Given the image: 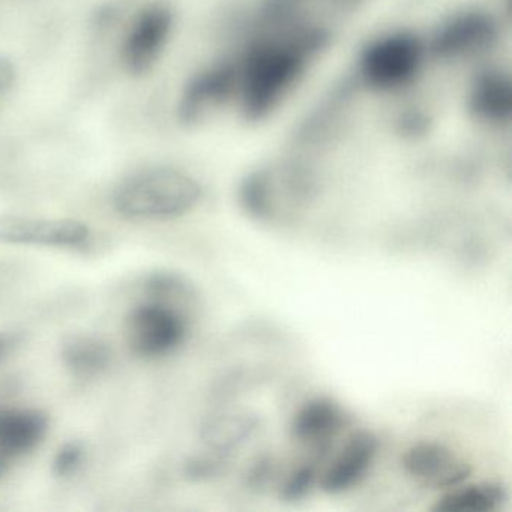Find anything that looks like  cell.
Here are the masks:
<instances>
[{
  "mask_svg": "<svg viewBox=\"0 0 512 512\" xmlns=\"http://www.w3.org/2000/svg\"><path fill=\"white\" fill-rule=\"evenodd\" d=\"M19 343V335L11 334V332H0V362H4Z\"/></svg>",
  "mask_w": 512,
  "mask_h": 512,
  "instance_id": "7402d4cb",
  "label": "cell"
},
{
  "mask_svg": "<svg viewBox=\"0 0 512 512\" xmlns=\"http://www.w3.org/2000/svg\"><path fill=\"white\" fill-rule=\"evenodd\" d=\"M511 85L500 74H487L476 83L472 94V109L487 121H505L511 115Z\"/></svg>",
  "mask_w": 512,
  "mask_h": 512,
  "instance_id": "2e32d148",
  "label": "cell"
},
{
  "mask_svg": "<svg viewBox=\"0 0 512 512\" xmlns=\"http://www.w3.org/2000/svg\"><path fill=\"white\" fill-rule=\"evenodd\" d=\"M62 361L77 377H94L110 364V349L100 338L74 335L62 346Z\"/></svg>",
  "mask_w": 512,
  "mask_h": 512,
  "instance_id": "5bb4252c",
  "label": "cell"
},
{
  "mask_svg": "<svg viewBox=\"0 0 512 512\" xmlns=\"http://www.w3.org/2000/svg\"><path fill=\"white\" fill-rule=\"evenodd\" d=\"M91 239V229L76 220H49L22 215L0 217V244L85 250L91 244Z\"/></svg>",
  "mask_w": 512,
  "mask_h": 512,
  "instance_id": "277c9868",
  "label": "cell"
},
{
  "mask_svg": "<svg viewBox=\"0 0 512 512\" xmlns=\"http://www.w3.org/2000/svg\"><path fill=\"white\" fill-rule=\"evenodd\" d=\"M493 37V26L482 16L457 20L440 34L436 50L440 55H458L485 46Z\"/></svg>",
  "mask_w": 512,
  "mask_h": 512,
  "instance_id": "9a60e30c",
  "label": "cell"
},
{
  "mask_svg": "<svg viewBox=\"0 0 512 512\" xmlns=\"http://www.w3.org/2000/svg\"><path fill=\"white\" fill-rule=\"evenodd\" d=\"M202 187L196 179L170 167L140 170L119 182L113 206L130 220H169L196 208Z\"/></svg>",
  "mask_w": 512,
  "mask_h": 512,
  "instance_id": "7a4b0ae2",
  "label": "cell"
},
{
  "mask_svg": "<svg viewBox=\"0 0 512 512\" xmlns=\"http://www.w3.org/2000/svg\"><path fill=\"white\" fill-rule=\"evenodd\" d=\"M188 334V319L178 305L161 299L137 305L127 319L128 343L142 358H161L178 349Z\"/></svg>",
  "mask_w": 512,
  "mask_h": 512,
  "instance_id": "3957f363",
  "label": "cell"
},
{
  "mask_svg": "<svg viewBox=\"0 0 512 512\" xmlns=\"http://www.w3.org/2000/svg\"><path fill=\"white\" fill-rule=\"evenodd\" d=\"M316 478V464H302V466H299L298 469L293 470V472L287 476L283 487H281V497L289 500V502L302 499V497L310 491V488L313 487Z\"/></svg>",
  "mask_w": 512,
  "mask_h": 512,
  "instance_id": "e0dca14e",
  "label": "cell"
},
{
  "mask_svg": "<svg viewBox=\"0 0 512 512\" xmlns=\"http://www.w3.org/2000/svg\"><path fill=\"white\" fill-rule=\"evenodd\" d=\"M260 419L251 413H224L203 424L202 439L212 454L229 458L259 430Z\"/></svg>",
  "mask_w": 512,
  "mask_h": 512,
  "instance_id": "8fae6325",
  "label": "cell"
},
{
  "mask_svg": "<svg viewBox=\"0 0 512 512\" xmlns=\"http://www.w3.org/2000/svg\"><path fill=\"white\" fill-rule=\"evenodd\" d=\"M272 461L269 458H260L248 475V482L253 487H262L271 478Z\"/></svg>",
  "mask_w": 512,
  "mask_h": 512,
  "instance_id": "ffe728a7",
  "label": "cell"
},
{
  "mask_svg": "<svg viewBox=\"0 0 512 512\" xmlns=\"http://www.w3.org/2000/svg\"><path fill=\"white\" fill-rule=\"evenodd\" d=\"M172 23V13L164 5H149L139 13L122 46V59L131 74L140 76L154 67L169 38Z\"/></svg>",
  "mask_w": 512,
  "mask_h": 512,
  "instance_id": "52a82bcc",
  "label": "cell"
},
{
  "mask_svg": "<svg viewBox=\"0 0 512 512\" xmlns=\"http://www.w3.org/2000/svg\"><path fill=\"white\" fill-rule=\"evenodd\" d=\"M419 61L418 41L409 35H394L368 49L362 70L371 86L389 89L406 83L415 74Z\"/></svg>",
  "mask_w": 512,
  "mask_h": 512,
  "instance_id": "8992f818",
  "label": "cell"
},
{
  "mask_svg": "<svg viewBox=\"0 0 512 512\" xmlns=\"http://www.w3.org/2000/svg\"><path fill=\"white\" fill-rule=\"evenodd\" d=\"M346 424L343 409L331 398L317 397L307 401L295 413L290 433L296 442L326 451L331 440Z\"/></svg>",
  "mask_w": 512,
  "mask_h": 512,
  "instance_id": "9c48e42d",
  "label": "cell"
},
{
  "mask_svg": "<svg viewBox=\"0 0 512 512\" xmlns=\"http://www.w3.org/2000/svg\"><path fill=\"white\" fill-rule=\"evenodd\" d=\"M5 469H7V466L5 464L0 463V475L5 472Z\"/></svg>",
  "mask_w": 512,
  "mask_h": 512,
  "instance_id": "603a6c76",
  "label": "cell"
},
{
  "mask_svg": "<svg viewBox=\"0 0 512 512\" xmlns=\"http://www.w3.org/2000/svg\"><path fill=\"white\" fill-rule=\"evenodd\" d=\"M82 460V445L77 442L65 443L59 449L58 454H56L55 460H53V472L59 478H67V476L73 475L76 472Z\"/></svg>",
  "mask_w": 512,
  "mask_h": 512,
  "instance_id": "ac0fdd59",
  "label": "cell"
},
{
  "mask_svg": "<svg viewBox=\"0 0 512 512\" xmlns=\"http://www.w3.org/2000/svg\"><path fill=\"white\" fill-rule=\"evenodd\" d=\"M16 80V68L8 59L0 58V95L5 94Z\"/></svg>",
  "mask_w": 512,
  "mask_h": 512,
  "instance_id": "44dd1931",
  "label": "cell"
},
{
  "mask_svg": "<svg viewBox=\"0 0 512 512\" xmlns=\"http://www.w3.org/2000/svg\"><path fill=\"white\" fill-rule=\"evenodd\" d=\"M49 430V418L40 410H0V463L8 466L40 445Z\"/></svg>",
  "mask_w": 512,
  "mask_h": 512,
  "instance_id": "30bf717a",
  "label": "cell"
},
{
  "mask_svg": "<svg viewBox=\"0 0 512 512\" xmlns=\"http://www.w3.org/2000/svg\"><path fill=\"white\" fill-rule=\"evenodd\" d=\"M505 500L506 491L502 485L481 482L451 488L437 500L433 509L442 512H490L499 508Z\"/></svg>",
  "mask_w": 512,
  "mask_h": 512,
  "instance_id": "4fadbf2b",
  "label": "cell"
},
{
  "mask_svg": "<svg viewBox=\"0 0 512 512\" xmlns=\"http://www.w3.org/2000/svg\"><path fill=\"white\" fill-rule=\"evenodd\" d=\"M235 74L230 68H218L211 73L197 77L182 98L181 115L185 121H193L203 110L223 101L230 94Z\"/></svg>",
  "mask_w": 512,
  "mask_h": 512,
  "instance_id": "7c38bea8",
  "label": "cell"
},
{
  "mask_svg": "<svg viewBox=\"0 0 512 512\" xmlns=\"http://www.w3.org/2000/svg\"><path fill=\"white\" fill-rule=\"evenodd\" d=\"M322 40L319 31L302 29L286 40L262 44L251 53L242 86L248 115L262 116L275 106Z\"/></svg>",
  "mask_w": 512,
  "mask_h": 512,
  "instance_id": "6da1fadb",
  "label": "cell"
},
{
  "mask_svg": "<svg viewBox=\"0 0 512 512\" xmlns=\"http://www.w3.org/2000/svg\"><path fill=\"white\" fill-rule=\"evenodd\" d=\"M404 470L422 487L451 490L463 484L472 467L443 443L424 440L415 443L401 458Z\"/></svg>",
  "mask_w": 512,
  "mask_h": 512,
  "instance_id": "5b68a950",
  "label": "cell"
},
{
  "mask_svg": "<svg viewBox=\"0 0 512 512\" xmlns=\"http://www.w3.org/2000/svg\"><path fill=\"white\" fill-rule=\"evenodd\" d=\"M379 442L370 431H358L347 440L346 446L322 478L323 491L340 494L355 487L370 469L377 454Z\"/></svg>",
  "mask_w": 512,
  "mask_h": 512,
  "instance_id": "ba28073f",
  "label": "cell"
},
{
  "mask_svg": "<svg viewBox=\"0 0 512 512\" xmlns=\"http://www.w3.org/2000/svg\"><path fill=\"white\" fill-rule=\"evenodd\" d=\"M226 460V457L217 454L196 457L188 461L185 473L191 479H209L212 476L220 475L221 470L226 466Z\"/></svg>",
  "mask_w": 512,
  "mask_h": 512,
  "instance_id": "d6986e66",
  "label": "cell"
}]
</instances>
